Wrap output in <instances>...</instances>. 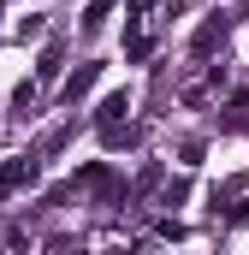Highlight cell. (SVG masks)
<instances>
[{
  "label": "cell",
  "mask_w": 249,
  "mask_h": 255,
  "mask_svg": "<svg viewBox=\"0 0 249 255\" xmlns=\"http://www.w3.org/2000/svg\"><path fill=\"white\" fill-rule=\"evenodd\" d=\"M101 142H107V148H136V142H142V125H130V119L101 125Z\"/></svg>",
  "instance_id": "obj_4"
},
{
  "label": "cell",
  "mask_w": 249,
  "mask_h": 255,
  "mask_svg": "<svg viewBox=\"0 0 249 255\" xmlns=\"http://www.w3.org/2000/svg\"><path fill=\"white\" fill-rule=\"evenodd\" d=\"M0 202H6V196H0Z\"/></svg>",
  "instance_id": "obj_16"
},
{
  "label": "cell",
  "mask_w": 249,
  "mask_h": 255,
  "mask_svg": "<svg viewBox=\"0 0 249 255\" xmlns=\"http://www.w3.org/2000/svg\"><path fill=\"white\" fill-rule=\"evenodd\" d=\"M95 83H101V65L89 60V65H77V71H71V77H65V101H71V107H77V101H83V95H89V89H95Z\"/></svg>",
  "instance_id": "obj_3"
},
{
  "label": "cell",
  "mask_w": 249,
  "mask_h": 255,
  "mask_svg": "<svg viewBox=\"0 0 249 255\" xmlns=\"http://www.w3.org/2000/svg\"><path fill=\"white\" fill-rule=\"evenodd\" d=\"M60 65H65V42H48V48H42V65H36V89H42V83H54V77H60Z\"/></svg>",
  "instance_id": "obj_6"
},
{
  "label": "cell",
  "mask_w": 249,
  "mask_h": 255,
  "mask_svg": "<svg viewBox=\"0 0 249 255\" xmlns=\"http://www.w3.org/2000/svg\"><path fill=\"white\" fill-rule=\"evenodd\" d=\"M226 130H249V83L232 95V107H226V119H220Z\"/></svg>",
  "instance_id": "obj_7"
},
{
  "label": "cell",
  "mask_w": 249,
  "mask_h": 255,
  "mask_svg": "<svg viewBox=\"0 0 249 255\" xmlns=\"http://www.w3.org/2000/svg\"><path fill=\"white\" fill-rule=\"evenodd\" d=\"M0 6H6V0H0Z\"/></svg>",
  "instance_id": "obj_15"
},
{
  "label": "cell",
  "mask_w": 249,
  "mask_h": 255,
  "mask_svg": "<svg viewBox=\"0 0 249 255\" xmlns=\"http://www.w3.org/2000/svg\"><path fill=\"white\" fill-rule=\"evenodd\" d=\"M77 184H83V190H113V172H107L101 160H89V166L77 172Z\"/></svg>",
  "instance_id": "obj_8"
},
{
  "label": "cell",
  "mask_w": 249,
  "mask_h": 255,
  "mask_svg": "<svg viewBox=\"0 0 249 255\" xmlns=\"http://www.w3.org/2000/svg\"><path fill=\"white\" fill-rule=\"evenodd\" d=\"M71 255H83V250H71Z\"/></svg>",
  "instance_id": "obj_14"
},
{
  "label": "cell",
  "mask_w": 249,
  "mask_h": 255,
  "mask_svg": "<svg viewBox=\"0 0 249 255\" xmlns=\"http://www.w3.org/2000/svg\"><path fill=\"white\" fill-rule=\"evenodd\" d=\"M226 220H232V226H249V196H238V202L226 208Z\"/></svg>",
  "instance_id": "obj_12"
},
{
  "label": "cell",
  "mask_w": 249,
  "mask_h": 255,
  "mask_svg": "<svg viewBox=\"0 0 249 255\" xmlns=\"http://www.w3.org/2000/svg\"><path fill=\"white\" fill-rule=\"evenodd\" d=\"M36 178H42V160H36V154H6V160H0V196L36 190Z\"/></svg>",
  "instance_id": "obj_1"
},
{
  "label": "cell",
  "mask_w": 249,
  "mask_h": 255,
  "mask_svg": "<svg viewBox=\"0 0 249 255\" xmlns=\"http://www.w3.org/2000/svg\"><path fill=\"white\" fill-rule=\"evenodd\" d=\"M148 54H154V42H148L142 30H130V36H124V60H148Z\"/></svg>",
  "instance_id": "obj_10"
},
{
  "label": "cell",
  "mask_w": 249,
  "mask_h": 255,
  "mask_svg": "<svg viewBox=\"0 0 249 255\" xmlns=\"http://www.w3.org/2000/svg\"><path fill=\"white\" fill-rule=\"evenodd\" d=\"M124 113H130V95L113 89V95H101V107H95V125H119Z\"/></svg>",
  "instance_id": "obj_5"
},
{
  "label": "cell",
  "mask_w": 249,
  "mask_h": 255,
  "mask_svg": "<svg viewBox=\"0 0 249 255\" xmlns=\"http://www.w3.org/2000/svg\"><path fill=\"white\" fill-rule=\"evenodd\" d=\"M124 12H130V18H148V12H154V0H124Z\"/></svg>",
  "instance_id": "obj_13"
},
{
  "label": "cell",
  "mask_w": 249,
  "mask_h": 255,
  "mask_svg": "<svg viewBox=\"0 0 249 255\" xmlns=\"http://www.w3.org/2000/svg\"><path fill=\"white\" fill-rule=\"evenodd\" d=\"M190 196V184L184 178H172V184H166V190H160V208H178V202H184Z\"/></svg>",
  "instance_id": "obj_11"
},
{
  "label": "cell",
  "mask_w": 249,
  "mask_h": 255,
  "mask_svg": "<svg viewBox=\"0 0 249 255\" xmlns=\"http://www.w3.org/2000/svg\"><path fill=\"white\" fill-rule=\"evenodd\" d=\"M226 36H232V12H214V18L190 36V54H196V60H214V48H220Z\"/></svg>",
  "instance_id": "obj_2"
},
{
  "label": "cell",
  "mask_w": 249,
  "mask_h": 255,
  "mask_svg": "<svg viewBox=\"0 0 249 255\" xmlns=\"http://www.w3.org/2000/svg\"><path fill=\"white\" fill-rule=\"evenodd\" d=\"M107 12H113V0H89V12H83V36H95V30L107 24Z\"/></svg>",
  "instance_id": "obj_9"
}]
</instances>
